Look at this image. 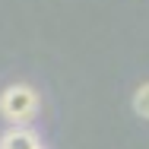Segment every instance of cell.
<instances>
[{"label": "cell", "mask_w": 149, "mask_h": 149, "mask_svg": "<svg viewBox=\"0 0 149 149\" xmlns=\"http://www.w3.org/2000/svg\"><path fill=\"white\" fill-rule=\"evenodd\" d=\"M38 111V95L32 86H6L3 95H0V118L10 120V124H29Z\"/></svg>", "instance_id": "6da1fadb"}, {"label": "cell", "mask_w": 149, "mask_h": 149, "mask_svg": "<svg viewBox=\"0 0 149 149\" xmlns=\"http://www.w3.org/2000/svg\"><path fill=\"white\" fill-rule=\"evenodd\" d=\"M38 146H41L38 133L29 130L26 124H13V127L0 136V149H38Z\"/></svg>", "instance_id": "7a4b0ae2"}, {"label": "cell", "mask_w": 149, "mask_h": 149, "mask_svg": "<svg viewBox=\"0 0 149 149\" xmlns=\"http://www.w3.org/2000/svg\"><path fill=\"white\" fill-rule=\"evenodd\" d=\"M133 111H136L140 118L149 120V83H143L140 89L133 92Z\"/></svg>", "instance_id": "3957f363"}, {"label": "cell", "mask_w": 149, "mask_h": 149, "mask_svg": "<svg viewBox=\"0 0 149 149\" xmlns=\"http://www.w3.org/2000/svg\"><path fill=\"white\" fill-rule=\"evenodd\" d=\"M38 149H45V146H38Z\"/></svg>", "instance_id": "277c9868"}]
</instances>
